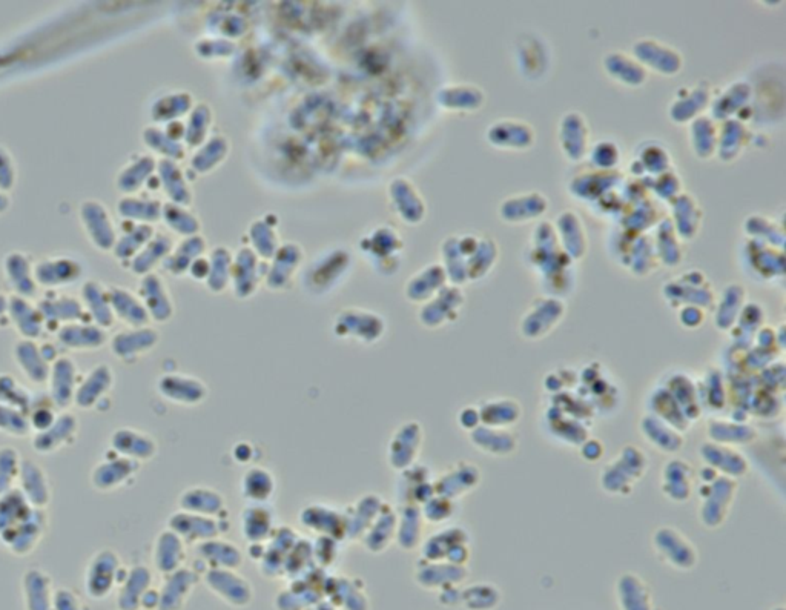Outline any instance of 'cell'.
<instances>
[{
	"mask_svg": "<svg viewBox=\"0 0 786 610\" xmlns=\"http://www.w3.org/2000/svg\"><path fill=\"white\" fill-rule=\"evenodd\" d=\"M122 560L114 549L103 548L91 557L85 571V589L94 600H103L125 580Z\"/></svg>",
	"mask_w": 786,
	"mask_h": 610,
	"instance_id": "7a4b0ae2",
	"label": "cell"
},
{
	"mask_svg": "<svg viewBox=\"0 0 786 610\" xmlns=\"http://www.w3.org/2000/svg\"><path fill=\"white\" fill-rule=\"evenodd\" d=\"M51 609L54 610H85L83 609L82 600L77 597L74 592H71L70 589H59V591L54 592L53 598V606Z\"/></svg>",
	"mask_w": 786,
	"mask_h": 610,
	"instance_id": "2e32d148",
	"label": "cell"
},
{
	"mask_svg": "<svg viewBox=\"0 0 786 610\" xmlns=\"http://www.w3.org/2000/svg\"><path fill=\"white\" fill-rule=\"evenodd\" d=\"M36 395L10 374H0V405L30 412Z\"/></svg>",
	"mask_w": 786,
	"mask_h": 610,
	"instance_id": "8fae6325",
	"label": "cell"
},
{
	"mask_svg": "<svg viewBox=\"0 0 786 610\" xmlns=\"http://www.w3.org/2000/svg\"><path fill=\"white\" fill-rule=\"evenodd\" d=\"M57 415H59V412H57L56 406L51 403L50 398H48V402L43 403L34 400L33 406H31L30 412H28V420H30L33 434L50 428L54 420H56Z\"/></svg>",
	"mask_w": 786,
	"mask_h": 610,
	"instance_id": "5bb4252c",
	"label": "cell"
},
{
	"mask_svg": "<svg viewBox=\"0 0 786 610\" xmlns=\"http://www.w3.org/2000/svg\"><path fill=\"white\" fill-rule=\"evenodd\" d=\"M114 382H116V377L109 366L103 365V363L94 366L88 374L80 377L76 397H74V406L80 411L99 409L109 392L113 391Z\"/></svg>",
	"mask_w": 786,
	"mask_h": 610,
	"instance_id": "277c9868",
	"label": "cell"
},
{
	"mask_svg": "<svg viewBox=\"0 0 786 610\" xmlns=\"http://www.w3.org/2000/svg\"><path fill=\"white\" fill-rule=\"evenodd\" d=\"M79 382V369L73 360L62 357L53 362L47 382L48 398L59 411H68L74 406Z\"/></svg>",
	"mask_w": 786,
	"mask_h": 610,
	"instance_id": "8992f818",
	"label": "cell"
},
{
	"mask_svg": "<svg viewBox=\"0 0 786 610\" xmlns=\"http://www.w3.org/2000/svg\"><path fill=\"white\" fill-rule=\"evenodd\" d=\"M111 451L128 460H146L154 452V443L134 429L120 428L111 435Z\"/></svg>",
	"mask_w": 786,
	"mask_h": 610,
	"instance_id": "30bf717a",
	"label": "cell"
},
{
	"mask_svg": "<svg viewBox=\"0 0 786 610\" xmlns=\"http://www.w3.org/2000/svg\"><path fill=\"white\" fill-rule=\"evenodd\" d=\"M63 343L70 346L71 349L77 351H85V349H97L102 346L103 337L97 331H68L63 334Z\"/></svg>",
	"mask_w": 786,
	"mask_h": 610,
	"instance_id": "9a60e30c",
	"label": "cell"
},
{
	"mask_svg": "<svg viewBox=\"0 0 786 610\" xmlns=\"http://www.w3.org/2000/svg\"><path fill=\"white\" fill-rule=\"evenodd\" d=\"M17 491L24 495L25 500L40 511H47L48 506L53 500V488H51L50 475L47 471L31 460L24 458L20 466L19 478H17Z\"/></svg>",
	"mask_w": 786,
	"mask_h": 610,
	"instance_id": "5b68a950",
	"label": "cell"
},
{
	"mask_svg": "<svg viewBox=\"0 0 786 610\" xmlns=\"http://www.w3.org/2000/svg\"><path fill=\"white\" fill-rule=\"evenodd\" d=\"M0 434L11 438L31 437L33 431L27 412L0 405Z\"/></svg>",
	"mask_w": 786,
	"mask_h": 610,
	"instance_id": "4fadbf2b",
	"label": "cell"
},
{
	"mask_svg": "<svg viewBox=\"0 0 786 610\" xmlns=\"http://www.w3.org/2000/svg\"><path fill=\"white\" fill-rule=\"evenodd\" d=\"M79 429V420L73 414L68 411L60 412L50 428L31 435V446L39 455L59 454L76 443Z\"/></svg>",
	"mask_w": 786,
	"mask_h": 610,
	"instance_id": "3957f363",
	"label": "cell"
},
{
	"mask_svg": "<svg viewBox=\"0 0 786 610\" xmlns=\"http://www.w3.org/2000/svg\"><path fill=\"white\" fill-rule=\"evenodd\" d=\"M25 603L28 610H51L53 606V581L47 572L31 567L22 577Z\"/></svg>",
	"mask_w": 786,
	"mask_h": 610,
	"instance_id": "ba28073f",
	"label": "cell"
},
{
	"mask_svg": "<svg viewBox=\"0 0 786 610\" xmlns=\"http://www.w3.org/2000/svg\"><path fill=\"white\" fill-rule=\"evenodd\" d=\"M47 531V511L33 508L16 488L0 495V546L8 554L30 557Z\"/></svg>",
	"mask_w": 786,
	"mask_h": 610,
	"instance_id": "6da1fadb",
	"label": "cell"
},
{
	"mask_svg": "<svg viewBox=\"0 0 786 610\" xmlns=\"http://www.w3.org/2000/svg\"><path fill=\"white\" fill-rule=\"evenodd\" d=\"M136 461L109 452L100 458L91 471V486L97 492H114L126 485L136 472Z\"/></svg>",
	"mask_w": 786,
	"mask_h": 610,
	"instance_id": "52a82bcc",
	"label": "cell"
},
{
	"mask_svg": "<svg viewBox=\"0 0 786 610\" xmlns=\"http://www.w3.org/2000/svg\"><path fill=\"white\" fill-rule=\"evenodd\" d=\"M16 363L28 382L34 385H47L51 365L47 355L40 352L31 342H24L16 348Z\"/></svg>",
	"mask_w": 786,
	"mask_h": 610,
	"instance_id": "9c48e42d",
	"label": "cell"
},
{
	"mask_svg": "<svg viewBox=\"0 0 786 610\" xmlns=\"http://www.w3.org/2000/svg\"><path fill=\"white\" fill-rule=\"evenodd\" d=\"M22 455L14 446H0V495L16 488Z\"/></svg>",
	"mask_w": 786,
	"mask_h": 610,
	"instance_id": "7c38bea8",
	"label": "cell"
}]
</instances>
